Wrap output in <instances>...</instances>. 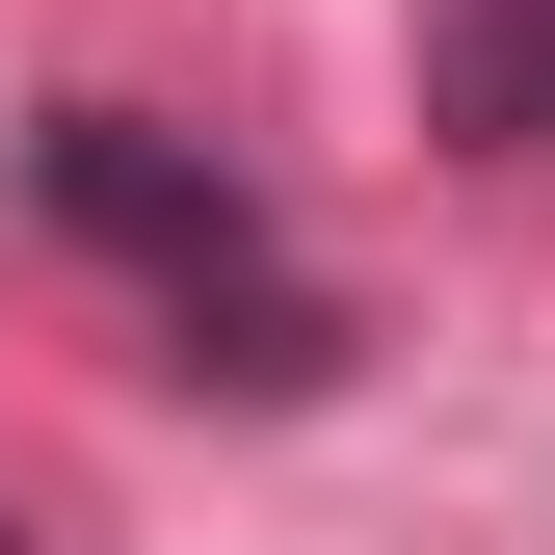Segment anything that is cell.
<instances>
[{"label": "cell", "instance_id": "1", "mask_svg": "<svg viewBox=\"0 0 555 555\" xmlns=\"http://www.w3.org/2000/svg\"><path fill=\"white\" fill-rule=\"evenodd\" d=\"M27 212L159 292V371H238V397H318L344 371V292L292 264V212H264L238 159H185L159 106H27Z\"/></svg>", "mask_w": 555, "mask_h": 555}, {"label": "cell", "instance_id": "3", "mask_svg": "<svg viewBox=\"0 0 555 555\" xmlns=\"http://www.w3.org/2000/svg\"><path fill=\"white\" fill-rule=\"evenodd\" d=\"M0 555H27V529H0Z\"/></svg>", "mask_w": 555, "mask_h": 555}, {"label": "cell", "instance_id": "2", "mask_svg": "<svg viewBox=\"0 0 555 555\" xmlns=\"http://www.w3.org/2000/svg\"><path fill=\"white\" fill-rule=\"evenodd\" d=\"M424 132L555 159V0H424Z\"/></svg>", "mask_w": 555, "mask_h": 555}]
</instances>
